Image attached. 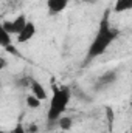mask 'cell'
Instances as JSON below:
<instances>
[{"mask_svg": "<svg viewBox=\"0 0 132 133\" xmlns=\"http://www.w3.org/2000/svg\"><path fill=\"white\" fill-rule=\"evenodd\" d=\"M118 31L109 23V19H107V12L104 14L101 23L98 26V31L95 34V37L92 39L90 45H89V50H87V59L86 61H92L95 57H98L101 54L106 53V50L112 45V42L118 37Z\"/></svg>", "mask_w": 132, "mask_h": 133, "instance_id": "6da1fadb", "label": "cell"}, {"mask_svg": "<svg viewBox=\"0 0 132 133\" xmlns=\"http://www.w3.org/2000/svg\"><path fill=\"white\" fill-rule=\"evenodd\" d=\"M71 98V91L65 85H55L53 87V93L50 98L48 104V111H47V121L48 124H56V121L59 119V116H62L65 113L68 102Z\"/></svg>", "mask_w": 132, "mask_h": 133, "instance_id": "7a4b0ae2", "label": "cell"}, {"mask_svg": "<svg viewBox=\"0 0 132 133\" xmlns=\"http://www.w3.org/2000/svg\"><path fill=\"white\" fill-rule=\"evenodd\" d=\"M5 66H6V59L3 56H0V71L5 70Z\"/></svg>", "mask_w": 132, "mask_h": 133, "instance_id": "7c38bea8", "label": "cell"}, {"mask_svg": "<svg viewBox=\"0 0 132 133\" xmlns=\"http://www.w3.org/2000/svg\"><path fill=\"white\" fill-rule=\"evenodd\" d=\"M30 90H31V95L36 96L37 99H40L42 102L48 99V93H47L45 87H44L37 79H31V82H30Z\"/></svg>", "mask_w": 132, "mask_h": 133, "instance_id": "8992f818", "label": "cell"}, {"mask_svg": "<svg viewBox=\"0 0 132 133\" xmlns=\"http://www.w3.org/2000/svg\"><path fill=\"white\" fill-rule=\"evenodd\" d=\"M56 124L59 125L61 130H65L67 132V130H70V129L73 127V119H71L70 116H64V115H62V116H59V119L56 121Z\"/></svg>", "mask_w": 132, "mask_h": 133, "instance_id": "9c48e42d", "label": "cell"}, {"mask_svg": "<svg viewBox=\"0 0 132 133\" xmlns=\"http://www.w3.org/2000/svg\"><path fill=\"white\" fill-rule=\"evenodd\" d=\"M132 9V0H115L113 3V12L121 14V12H128Z\"/></svg>", "mask_w": 132, "mask_h": 133, "instance_id": "52a82bcc", "label": "cell"}, {"mask_svg": "<svg viewBox=\"0 0 132 133\" xmlns=\"http://www.w3.org/2000/svg\"><path fill=\"white\" fill-rule=\"evenodd\" d=\"M0 133H8V132H6V130H2V129H0Z\"/></svg>", "mask_w": 132, "mask_h": 133, "instance_id": "4fadbf2b", "label": "cell"}, {"mask_svg": "<svg viewBox=\"0 0 132 133\" xmlns=\"http://www.w3.org/2000/svg\"><path fill=\"white\" fill-rule=\"evenodd\" d=\"M36 31H37V30H36L34 22L28 20V22L25 23V26L20 30V33L17 34V43H27V42H30L34 36H36Z\"/></svg>", "mask_w": 132, "mask_h": 133, "instance_id": "277c9868", "label": "cell"}, {"mask_svg": "<svg viewBox=\"0 0 132 133\" xmlns=\"http://www.w3.org/2000/svg\"><path fill=\"white\" fill-rule=\"evenodd\" d=\"M11 133H28V130H27L22 124H17V125L13 129V132H11Z\"/></svg>", "mask_w": 132, "mask_h": 133, "instance_id": "8fae6325", "label": "cell"}, {"mask_svg": "<svg viewBox=\"0 0 132 133\" xmlns=\"http://www.w3.org/2000/svg\"><path fill=\"white\" fill-rule=\"evenodd\" d=\"M79 2H86V0H79Z\"/></svg>", "mask_w": 132, "mask_h": 133, "instance_id": "5bb4252c", "label": "cell"}, {"mask_svg": "<svg viewBox=\"0 0 132 133\" xmlns=\"http://www.w3.org/2000/svg\"><path fill=\"white\" fill-rule=\"evenodd\" d=\"M27 22H28L27 16H25V14H20V16H17L14 20H8V22H2V23H3V28L11 34V36H14V34L17 36V34L20 33V30L25 26Z\"/></svg>", "mask_w": 132, "mask_h": 133, "instance_id": "3957f363", "label": "cell"}, {"mask_svg": "<svg viewBox=\"0 0 132 133\" xmlns=\"http://www.w3.org/2000/svg\"><path fill=\"white\" fill-rule=\"evenodd\" d=\"M68 3H70V0H47L48 12H50L51 16L61 14L62 11H65V9H67Z\"/></svg>", "mask_w": 132, "mask_h": 133, "instance_id": "5b68a950", "label": "cell"}, {"mask_svg": "<svg viewBox=\"0 0 132 133\" xmlns=\"http://www.w3.org/2000/svg\"><path fill=\"white\" fill-rule=\"evenodd\" d=\"M25 102H27V107L28 108H33V110H36V108H39L40 105H42V101L40 99H37L36 96H33L31 93L25 98Z\"/></svg>", "mask_w": 132, "mask_h": 133, "instance_id": "30bf717a", "label": "cell"}, {"mask_svg": "<svg viewBox=\"0 0 132 133\" xmlns=\"http://www.w3.org/2000/svg\"><path fill=\"white\" fill-rule=\"evenodd\" d=\"M13 45V36L3 28V23L0 22V48H8Z\"/></svg>", "mask_w": 132, "mask_h": 133, "instance_id": "ba28073f", "label": "cell"}]
</instances>
